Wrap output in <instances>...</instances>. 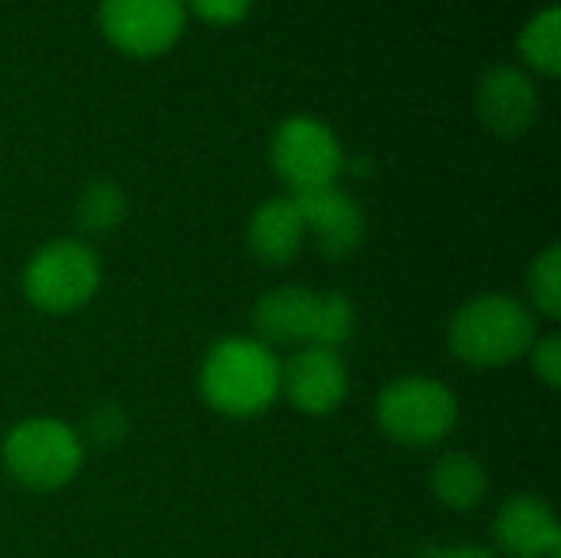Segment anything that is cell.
Masks as SVG:
<instances>
[{"label": "cell", "instance_id": "cell-3", "mask_svg": "<svg viewBox=\"0 0 561 558\" xmlns=\"http://www.w3.org/2000/svg\"><path fill=\"white\" fill-rule=\"evenodd\" d=\"M0 464L16 487L56 493L79 477L85 464V444L72 424L49 414H33L3 434Z\"/></svg>", "mask_w": 561, "mask_h": 558}, {"label": "cell", "instance_id": "cell-6", "mask_svg": "<svg viewBox=\"0 0 561 558\" xmlns=\"http://www.w3.org/2000/svg\"><path fill=\"white\" fill-rule=\"evenodd\" d=\"M270 164L289 194H309L339 184L348 168L339 135L316 115H289L270 141Z\"/></svg>", "mask_w": 561, "mask_h": 558}, {"label": "cell", "instance_id": "cell-4", "mask_svg": "<svg viewBox=\"0 0 561 558\" xmlns=\"http://www.w3.org/2000/svg\"><path fill=\"white\" fill-rule=\"evenodd\" d=\"M102 257L82 237L46 240L23 266V299L46 316H72L102 289Z\"/></svg>", "mask_w": 561, "mask_h": 558}, {"label": "cell", "instance_id": "cell-10", "mask_svg": "<svg viewBox=\"0 0 561 558\" xmlns=\"http://www.w3.org/2000/svg\"><path fill=\"white\" fill-rule=\"evenodd\" d=\"M477 118L500 138H523L539 118L536 79L519 66H493L473 95Z\"/></svg>", "mask_w": 561, "mask_h": 558}, {"label": "cell", "instance_id": "cell-2", "mask_svg": "<svg viewBox=\"0 0 561 558\" xmlns=\"http://www.w3.org/2000/svg\"><path fill=\"white\" fill-rule=\"evenodd\" d=\"M539 339L536 312L506 293H480L467 299L447 326V349L457 362L493 372L529 355Z\"/></svg>", "mask_w": 561, "mask_h": 558}, {"label": "cell", "instance_id": "cell-5", "mask_svg": "<svg viewBox=\"0 0 561 558\" xmlns=\"http://www.w3.org/2000/svg\"><path fill=\"white\" fill-rule=\"evenodd\" d=\"M375 421L388 441L411 451H427L454 434L460 421V401L437 378L404 375L381 388Z\"/></svg>", "mask_w": 561, "mask_h": 558}, {"label": "cell", "instance_id": "cell-8", "mask_svg": "<svg viewBox=\"0 0 561 558\" xmlns=\"http://www.w3.org/2000/svg\"><path fill=\"white\" fill-rule=\"evenodd\" d=\"M279 398L309 418L335 414L348 398V365L339 349L302 345L279 365Z\"/></svg>", "mask_w": 561, "mask_h": 558}, {"label": "cell", "instance_id": "cell-17", "mask_svg": "<svg viewBox=\"0 0 561 558\" xmlns=\"http://www.w3.org/2000/svg\"><path fill=\"white\" fill-rule=\"evenodd\" d=\"M526 293H529V309L549 322L561 319V247L549 243L526 273Z\"/></svg>", "mask_w": 561, "mask_h": 558}, {"label": "cell", "instance_id": "cell-14", "mask_svg": "<svg viewBox=\"0 0 561 558\" xmlns=\"http://www.w3.org/2000/svg\"><path fill=\"white\" fill-rule=\"evenodd\" d=\"M431 493L450 513H473L490 493V474L473 454L450 451L431 470Z\"/></svg>", "mask_w": 561, "mask_h": 558}, {"label": "cell", "instance_id": "cell-19", "mask_svg": "<svg viewBox=\"0 0 561 558\" xmlns=\"http://www.w3.org/2000/svg\"><path fill=\"white\" fill-rule=\"evenodd\" d=\"M128 428H131V421H128L125 408L115 405V401H105V405L89 411L85 428L79 431V437H82V444L108 451V447H118L128 437Z\"/></svg>", "mask_w": 561, "mask_h": 558}, {"label": "cell", "instance_id": "cell-16", "mask_svg": "<svg viewBox=\"0 0 561 558\" xmlns=\"http://www.w3.org/2000/svg\"><path fill=\"white\" fill-rule=\"evenodd\" d=\"M519 56L523 62L546 79H556L561 72V10L546 7L539 10L519 33Z\"/></svg>", "mask_w": 561, "mask_h": 558}, {"label": "cell", "instance_id": "cell-12", "mask_svg": "<svg viewBox=\"0 0 561 558\" xmlns=\"http://www.w3.org/2000/svg\"><path fill=\"white\" fill-rule=\"evenodd\" d=\"M319 316V289L309 286H276L266 289L250 312L253 339L276 349H302L312 345Z\"/></svg>", "mask_w": 561, "mask_h": 558}, {"label": "cell", "instance_id": "cell-1", "mask_svg": "<svg viewBox=\"0 0 561 558\" xmlns=\"http://www.w3.org/2000/svg\"><path fill=\"white\" fill-rule=\"evenodd\" d=\"M279 355L253 335H224L201 362V398L224 418H260L279 401Z\"/></svg>", "mask_w": 561, "mask_h": 558}, {"label": "cell", "instance_id": "cell-7", "mask_svg": "<svg viewBox=\"0 0 561 558\" xmlns=\"http://www.w3.org/2000/svg\"><path fill=\"white\" fill-rule=\"evenodd\" d=\"M187 23L184 0H102V36L125 56L154 59L168 53Z\"/></svg>", "mask_w": 561, "mask_h": 558}, {"label": "cell", "instance_id": "cell-18", "mask_svg": "<svg viewBox=\"0 0 561 558\" xmlns=\"http://www.w3.org/2000/svg\"><path fill=\"white\" fill-rule=\"evenodd\" d=\"M355 303L342 293V289H319V316H316V335L312 345H325V349H339L355 335Z\"/></svg>", "mask_w": 561, "mask_h": 558}, {"label": "cell", "instance_id": "cell-15", "mask_svg": "<svg viewBox=\"0 0 561 558\" xmlns=\"http://www.w3.org/2000/svg\"><path fill=\"white\" fill-rule=\"evenodd\" d=\"M125 217H128V197L108 178L89 181L79 191L76 207H72V220H76V230L82 234V240L115 234L125 224Z\"/></svg>", "mask_w": 561, "mask_h": 558}, {"label": "cell", "instance_id": "cell-11", "mask_svg": "<svg viewBox=\"0 0 561 558\" xmlns=\"http://www.w3.org/2000/svg\"><path fill=\"white\" fill-rule=\"evenodd\" d=\"M493 539L506 558H559L561 556V526L556 510L536 497L519 493L510 497L496 520H493Z\"/></svg>", "mask_w": 561, "mask_h": 558}, {"label": "cell", "instance_id": "cell-21", "mask_svg": "<svg viewBox=\"0 0 561 558\" xmlns=\"http://www.w3.org/2000/svg\"><path fill=\"white\" fill-rule=\"evenodd\" d=\"M184 7L210 26H233L253 10V0H184Z\"/></svg>", "mask_w": 561, "mask_h": 558}, {"label": "cell", "instance_id": "cell-13", "mask_svg": "<svg viewBox=\"0 0 561 558\" xmlns=\"http://www.w3.org/2000/svg\"><path fill=\"white\" fill-rule=\"evenodd\" d=\"M247 247L263 266H286L306 247V220L293 194L263 201L247 220Z\"/></svg>", "mask_w": 561, "mask_h": 558}, {"label": "cell", "instance_id": "cell-20", "mask_svg": "<svg viewBox=\"0 0 561 558\" xmlns=\"http://www.w3.org/2000/svg\"><path fill=\"white\" fill-rule=\"evenodd\" d=\"M529 365L533 375L546 385V388H561V339L556 332L539 335L529 349Z\"/></svg>", "mask_w": 561, "mask_h": 558}, {"label": "cell", "instance_id": "cell-9", "mask_svg": "<svg viewBox=\"0 0 561 558\" xmlns=\"http://www.w3.org/2000/svg\"><path fill=\"white\" fill-rule=\"evenodd\" d=\"M293 197L299 201L306 220V240H312L325 260H348L362 250L368 237V217L348 191L332 184Z\"/></svg>", "mask_w": 561, "mask_h": 558}, {"label": "cell", "instance_id": "cell-22", "mask_svg": "<svg viewBox=\"0 0 561 558\" xmlns=\"http://www.w3.org/2000/svg\"><path fill=\"white\" fill-rule=\"evenodd\" d=\"M424 558H500L493 549H483V546H450V549H434V553H424Z\"/></svg>", "mask_w": 561, "mask_h": 558}]
</instances>
